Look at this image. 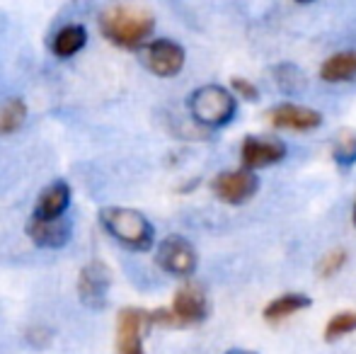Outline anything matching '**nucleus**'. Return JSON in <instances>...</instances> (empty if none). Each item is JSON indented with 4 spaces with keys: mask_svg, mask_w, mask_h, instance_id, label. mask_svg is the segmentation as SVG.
Returning a JSON list of instances; mask_svg holds the SVG:
<instances>
[{
    "mask_svg": "<svg viewBox=\"0 0 356 354\" xmlns=\"http://www.w3.org/2000/svg\"><path fill=\"white\" fill-rule=\"evenodd\" d=\"M99 32L114 47L136 51L148 44L155 29V17L141 5H109L99 13Z\"/></svg>",
    "mask_w": 356,
    "mask_h": 354,
    "instance_id": "nucleus-1",
    "label": "nucleus"
},
{
    "mask_svg": "<svg viewBox=\"0 0 356 354\" xmlns=\"http://www.w3.org/2000/svg\"><path fill=\"white\" fill-rule=\"evenodd\" d=\"M99 223L102 228L122 243L124 248L136 252H148L155 243V228L148 218L136 209L127 207H104L99 211Z\"/></svg>",
    "mask_w": 356,
    "mask_h": 354,
    "instance_id": "nucleus-2",
    "label": "nucleus"
},
{
    "mask_svg": "<svg viewBox=\"0 0 356 354\" xmlns=\"http://www.w3.org/2000/svg\"><path fill=\"white\" fill-rule=\"evenodd\" d=\"M189 114L194 122L204 124L209 129H218L230 124L238 109V99L223 86H202L189 95Z\"/></svg>",
    "mask_w": 356,
    "mask_h": 354,
    "instance_id": "nucleus-3",
    "label": "nucleus"
},
{
    "mask_svg": "<svg viewBox=\"0 0 356 354\" xmlns=\"http://www.w3.org/2000/svg\"><path fill=\"white\" fill-rule=\"evenodd\" d=\"M155 262L160 269H165L172 277H192L197 272L199 255L194 246L182 236H168L160 241L158 250H155Z\"/></svg>",
    "mask_w": 356,
    "mask_h": 354,
    "instance_id": "nucleus-4",
    "label": "nucleus"
},
{
    "mask_svg": "<svg viewBox=\"0 0 356 354\" xmlns=\"http://www.w3.org/2000/svg\"><path fill=\"white\" fill-rule=\"evenodd\" d=\"M112 287V272L102 260H92L80 269L78 277V296L85 308L102 311L107 306V293Z\"/></svg>",
    "mask_w": 356,
    "mask_h": 354,
    "instance_id": "nucleus-5",
    "label": "nucleus"
},
{
    "mask_svg": "<svg viewBox=\"0 0 356 354\" xmlns=\"http://www.w3.org/2000/svg\"><path fill=\"white\" fill-rule=\"evenodd\" d=\"M153 328L143 308H122L117 318V354H145L143 337Z\"/></svg>",
    "mask_w": 356,
    "mask_h": 354,
    "instance_id": "nucleus-6",
    "label": "nucleus"
},
{
    "mask_svg": "<svg viewBox=\"0 0 356 354\" xmlns=\"http://www.w3.org/2000/svg\"><path fill=\"white\" fill-rule=\"evenodd\" d=\"M259 189V177L254 175L252 170H225V172H218L213 179H211V192L220 202L225 204H245L257 194Z\"/></svg>",
    "mask_w": 356,
    "mask_h": 354,
    "instance_id": "nucleus-7",
    "label": "nucleus"
},
{
    "mask_svg": "<svg viewBox=\"0 0 356 354\" xmlns=\"http://www.w3.org/2000/svg\"><path fill=\"white\" fill-rule=\"evenodd\" d=\"M141 56L150 73H155L158 78H172L184 68L187 54L172 39H155L141 49Z\"/></svg>",
    "mask_w": 356,
    "mask_h": 354,
    "instance_id": "nucleus-8",
    "label": "nucleus"
},
{
    "mask_svg": "<svg viewBox=\"0 0 356 354\" xmlns=\"http://www.w3.org/2000/svg\"><path fill=\"white\" fill-rule=\"evenodd\" d=\"M172 316L177 318L179 325H197V323L207 321L209 316V296L204 291L202 284L187 282L177 289L172 298V306H170Z\"/></svg>",
    "mask_w": 356,
    "mask_h": 354,
    "instance_id": "nucleus-9",
    "label": "nucleus"
},
{
    "mask_svg": "<svg viewBox=\"0 0 356 354\" xmlns=\"http://www.w3.org/2000/svg\"><path fill=\"white\" fill-rule=\"evenodd\" d=\"M245 170H262V168L277 166L286 158V143L274 136H248L240 148Z\"/></svg>",
    "mask_w": 356,
    "mask_h": 354,
    "instance_id": "nucleus-10",
    "label": "nucleus"
},
{
    "mask_svg": "<svg viewBox=\"0 0 356 354\" xmlns=\"http://www.w3.org/2000/svg\"><path fill=\"white\" fill-rule=\"evenodd\" d=\"M269 124L277 129H291V131H313L323 124V114L318 109H310L305 104L284 102L267 112Z\"/></svg>",
    "mask_w": 356,
    "mask_h": 354,
    "instance_id": "nucleus-11",
    "label": "nucleus"
},
{
    "mask_svg": "<svg viewBox=\"0 0 356 354\" xmlns=\"http://www.w3.org/2000/svg\"><path fill=\"white\" fill-rule=\"evenodd\" d=\"M27 238L37 248L44 250H61L71 243L73 226L66 218H58V221H39V218H29L27 221Z\"/></svg>",
    "mask_w": 356,
    "mask_h": 354,
    "instance_id": "nucleus-12",
    "label": "nucleus"
},
{
    "mask_svg": "<svg viewBox=\"0 0 356 354\" xmlns=\"http://www.w3.org/2000/svg\"><path fill=\"white\" fill-rule=\"evenodd\" d=\"M68 207H71V187L66 179H54L42 189L32 216L39 221H58L68 211Z\"/></svg>",
    "mask_w": 356,
    "mask_h": 354,
    "instance_id": "nucleus-13",
    "label": "nucleus"
},
{
    "mask_svg": "<svg viewBox=\"0 0 356 354\" xmlns=\"http://www.w3.org/2000/svg\"><path fill=\"white\" fill-rule=\"evenodd\" d=\"M313 303V298L305 296L300 291H286L282 296H277L274 301H269L262 311V318L267 323H282L286 318L296 316V313L305 311V308Z\"/></svg>",
    "mask_w": 356,
    "mask_h": 354,
    "instance_id": "nucleus-14",
    "label": "nucleus"
},
{
    "mask_svg": "<svg viewBox=\"0 0 356 354\" xmlns=\"http://www.w3.org/2000/svg\"><path fill=\"white\" fill-rule=\"evenodd\" d=\"M320 78L325 83H347L356 78V51H339L325 58L320 66Z\"/></svg>",
    "mask_w": 356,
    "mask_h": 354,
    "instance_id": "nucleus-15",
    "label": "nucleus"
},
{
    "mask_svg": "<svg viewBox=\"0 0 356 354\" xmlns=\"http://www.w3.org/2000/svg\"><path fill=\"white\" fill-rule=\"evenodd\" d=\"M88 44V29L83 24H66L56 32L51 42V51L58 58H71Z\"/></svg>",
    "mask_w": 356,
    "mask_h": 354,
    "instance_id": "nucleus-16",
    "label": "nucleus"
},
{
    "mask_svg": "<svg viewBox=\"0 0 356 354\" xmlns=\"http://www.w3.org/2000/svg\"><path fill=\"white\" fill-rule=\"evenodd\" d=\"M27 119V104L22 97H10L8 102L0 107V136L15 134Z\"/></svg>",
    "mask_w": 356,
    "mask_h": 354,
    "instance_id": "nucleus-17",
    "label": "nucleus"
},
{
    "mask_svg": "<svg viewBox=\"0 0 356 354\" xmlns=\"http://www.w3.org/2000/svg\"><path fill=\"white\" fill-rule=\"evenodd\" d=\"M332 158L342 168H349L356 163V129H339L332 141Z\"/></svg>",
    "mask_w": 356,
    "mask_h": 354,
    "instance_id": "nucleus-18",
    "label": "nucleus"
},
{
    "mask_svg": "<svg viewBox=\"0 0 356 354\" xmlns=\"http://www.w3.org/2000/svg\"><path fill=\"white\" fill-rule=\"evenodd\" d=\"M352 332H356V311H339L327 321L323 337L325 342H337Z\"/></svg>",
    "mask_w": 356,
    "mask_h": 354,
    "instance_id": "nucleus-19",
    "label": "nucleus"
},
{
    "mask_svg": "<svg viewBox=\"0 0 356 354\" xmlns=\"http://www.w3.org/2000/svg\"><path fill=\"white\" fill-rule=\"evenodd\" d=\"M277 83L284 92L293 95V92H300L305 88V78H303V71L296 66H279L277 71Z\"/></svg>",
    "mask_w": 356,
    "mask_h": 354,
    "instance_id": "nucleus-20",
    "label": "nucleus"
},
{
    "mask_svg": "<svg viewBox=\"0 0 356 354\" xmlns=\"http://www.w3.org/2000/svg\"><path fill=\"white\" fill-rule=\"evenodd\" d=\"M344 262H347V252L344 250H332L327 252V255L323 257V262H320V277H332V274H337L339 269L344 267Z\"/></svg>",
    "mask_w": 356,
    "mask_h": 354,
    "instance_id": "nucleus-21",
    "label": "nucleus"
},
{
    "mask_svg": "<svg viewBox=\"0 0 356 354\" xmlns=\"http://www.w3.org/2000/svg\"><path fill=\"white\" fill-rule=\"evenodd\" d=\"M230 86H233V90H235V95H238V97L248 99V102H254V99L259 97L257 86H252L248 78H233V81H230Z\"/></svg>",
    "mask_w": 356,
    "mask_h": 354,
    "instance_id": "nucleus-22",
    "label": "nucleus"
},
{
    "mask_svg": "<svg viewBox=\"0 0 356 354\" xmlns=\"http://www.w3.org/2000/svg\"><path fill=\"white\" fill-rule=\"evenodd\" d=\"M225 354H257V352H250V350H228Z\"/></svg>",
    "mask_w": 356,
    "mask_h": 354,
    "instance_id": "nucleus-23",
    "label": "nucleus"
},
{
    "mask_svg": "<svg viewBox=\"0 0 356 354\" xmlns=\"http://www.w3.org/2000/svg\"><path fill=\"white\" fill-rule=\"evenodd\" d=\"M354 226H356V204H354Z\"/></svg>",
    "mask_w": 356,
    "mask_h": 354,
    "instance_id": "nucleus-24",
    "label": "nucleus"
}]
</instances>
